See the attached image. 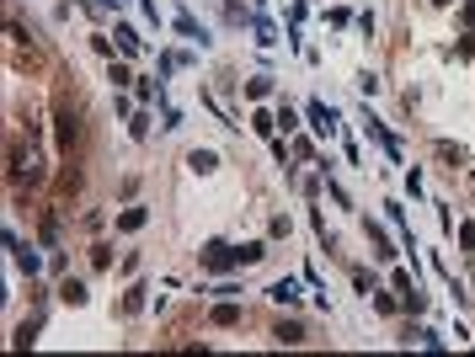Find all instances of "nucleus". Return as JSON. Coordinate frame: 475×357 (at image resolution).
Instances as JSON below:
<instances>
[{
	"instance_id": "f257e3e1",
	"label": "nucleus",
	"mask_w": 475,
	"mask_h": 357,
	"mask_svg": "<svg viewBox=\"0 0 475 357\" xmlns=\"http://www.w3.org/2000/svg\"><path fill=\"white\" fill-rule=\"evenodd\" d=\"M273 341H278V347H299V341H304V331H299L294 320H278V325H273Z\"/></svg>"
},
{
	"instance_id": "423d86ee",
	"label": "nucleus",
	"mask_w": 475,
	"mask_h": 357,
	"mask_svg": "<svg viewBox=\"0 0 475 357\" xmlns=\"http://www.w3.org/2000/svg\"><path fill=\"white\" fill-rule=\"evenodd\" d=\"M187 165H193V171H214V155H209V150H198V155L187 160Z\"/></svg>"
},
{
	"instance_id": "f03ea898",
	"label": "nucleus",
	"mask_w": 475,
	"mask_h": 357,
	"mask_svg": "<svg viewBox=\"0 0 475 357\" xmlns=\"http://www.w3.org/2000/svg\"><path fill=\"white\" fill-rule=\"evenodd\" d=\"M144 218H150L144 208H123V214H118V229H128V235H134V229H144Z\"/></svg>"
},
{
	"instance_id": "39448f33",
	"label": "nucleus",
	"mask_w": 475,
	"mask_h": 357,
	"mask_svg": "<svg viewBox=\"0 0 475 357\" xmlns=\"http://www.w3.org/2000/svg\"><path fill=\"white\" fill-rule=\"evenodd\" d=\"M273 298H278V304H294L299 294H294V283H278V288H273Z\"/></svg>"
},
{
	"instance_id": "7ed1b4c3",
	"label": "nucleus",
	"mask_w": 475,
	"mask_h": 357,
	"mask_svg": "<svg viewBox=\"0 0 475 357\" xmlns=\"http://www.w3.org/2000/svg\"><path fill=\"white\" fill-rule=\"evenodd\" d=\"M209 320H214V325H240V304H219Z\"/></svg>"
},
{
	"instance_id": "20e7f679",
	"label": "nucleus",
	"mask_w": 475,
	"mask_h": 357,
	"mask_svg": "<svg viewBox=\"0 0 475 357\" xmlns=\"http://www.w3.org/2000/svg\"><path fill=\"white\" fill-rule=\"evenodd\" d=\"M59 298H64V304H86V288H80V283H64Z\"/></svg>"
}]
</instances>
